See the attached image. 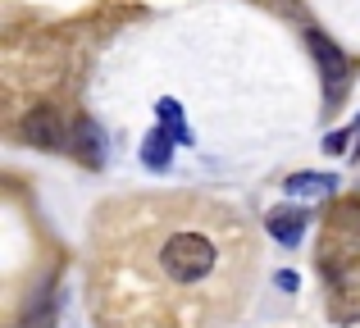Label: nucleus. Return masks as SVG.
<instances>
[{"instance_id": "9d476101", "label": "nucleus", "mask_w": 360, "mask_h": 328, "mask_svg": "<svg viewBox=\"0 0 360 328\" xmlns=\"http://www.w3.org/2000/svg\"><path fill=\"white\" fill-rule=\"evenodd\" d=\"M356 137H360V124H356Z\"/></svg>"}, {"instance_id": "f257e3e1", "label": "nucleus", "mask_w": 360, "mask_h": 328, "mask_svg": "<svg viewBox=\"0 0 360 328\" xmlns=\"http://www.w3.org/2000/svg\"><path fill=\"white\" fill-rule=\"evenodd\" d=\"M219 223L224 219H205V223H178L155 242V269L169 278L174 287H205L224 265V242H219Z\"/></svg>"}, {"instance_id": "39448f33", "label": "nucleus", "mask_w": 360, "mask_h": 328, "mask_svg": "<svg viewBox=\"0 0 360 328\" xmlns=\"http://www.w3.org/2000/svg\"><path fill=\"white\" fill-rule=\"evenodd\" d=\"M73 151H78L82 164H91V169L105 164V137H101V128L91 124V119H78V128H73Z\"/></svg>"}, {"instance_id": "6e6552de", "label": "nucleus", "mask_w": 360, "mask_h": 328, "mask_svg": "<svg viewBox=\"0 0 360 328\" xmlns=\"http://www.w3.org/2000/svg\"><path fill=\"white\" fill-rule=\"evenodd\" d=\"M155 114H160V128H165L174 142H183V146L192 142V133H187V119H183V110H178V100H169V96H165Z\"/></svg>"}, {"instance_id": "20e7f679", "label": "nucleus", "mask_w": 360, "mask_h": 328, "mask_svg": "<svg viewBox=\"0 0 360 328\" xmlns=\"http://www.w3.org/2000/svg\"><path fill=\"white\" fill-rule=\"evenodd\" d=\"M306 223H310L306 210H274L269 219H264V228H269V237L278 242V247H297V242L306 237Z\"/></svg>"}, {"instance_id": "f03ea898", "label": "nucleus", "mask_w": 360, "mask_h": 328, "mask_svg": "<svg viewBox=\"0 0 360 328\" xmlns=\"http://www.w3.org/2000/svg\"><path fill=\"white\" fill-rule=\"evenodd\" d=\"M18 133H23L27 146H41V151H73L69 128H64V119H60L55 105H32L23 114V124H18Z\"/></svg>"}, {"instance_id": "1a4fd4ad", "label": "nucleus", "mask_w": 360, "mask_h": 328, "mask_svg": "<svg viewBox=\"0 0 360 328\" xmlns=\"http://www.w3.org/2000/svg\"><path fill=\"white\" fill-rule=\"evenodd\" d=\"M274 283H278V287H283V292H297V274H288V269H283V274H278V278H274Z\"/></svg>"}, {"instance_id": "423d86ee", "label": "nucleus", "mask_w": 360, "mask_h": 328, "mask_svg": "<svg viewBox=\"0 0 360 328\" xmlns=\"http://www.w3.org/2000/svg\"><path fill=\"white\" fill-rule=\"evenodd\" d=\"M283 187H288V196H333L338 178L333 173H292Z\"/></svg>"}, {"instance_id": "7ed1b4c3", "label": "nucleus", "mask_w": 360, "mask_h": 328, "mask_svg": "<svg viewBox=\"0 0 360 328\" xmlns=\"http://www.w3.org/2000/svg\"><path fill=\"white\" fill-rule=\"evenodd\" d=\"M306 41H310V51H315V60H319V69H324V82H328V96H342L347 91V78H352V64H347V55L338 51L333 41H328L319 27H310L306 32Z\"/></svg>"}, {"instance_id": "0eeeda50", "label": "nucleus", "mask_w": 360, "mask_h": 328, "mask_svg": "<svg viewBox=\"0 0 360 328\" xmlns=\"http://www.w3.org/2000/svg\"><path fill=\"white\" fill-rule=\"evenodd\" d=\"M169 155H174V137H169L165 128H155V133L141 142V164L146 169H169Z\"/></svg>"}]
</instances>
